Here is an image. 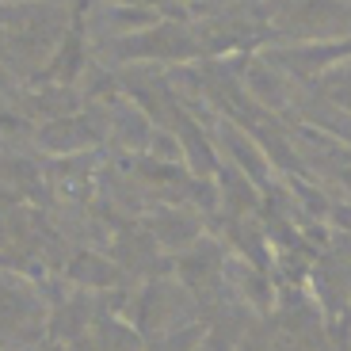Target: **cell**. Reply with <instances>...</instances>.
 Wrapping results in <instances>:
<instances>
[{
    "mask_svg": "<svg viewBox=\"0 0 351 351\" xmlns=\"http://www.w3.org/2000/svg\"><path fill=\"white\" fill-rule=\"evenodd\" d=\"M199 50L202 46L184 27H149V31H138V35L111 43V53L123 58V62H138V58L141 62H187Z\"/></svg>",
    "mask_w": 351,
    "mask_h": 351,
    "instance_id": "6da1fadb",
    "label": "cell"
},
{
    "mask_svg": "<svg viewBox=\"0 0 351 351\" xmlns=\"http://www.w3.org/2000/svg\"><path fill=\"white\" fill-rule=\"evenodd\" d=\"M226 267H229V252L221 248V241L202 237V241H195L187 252L176 256V282H180L195 302H202L221 287Z\"/></svg>",
    "mask_w": 351,
    "mask_h": 351,
    "instance_id": "7a4b0ae2",
    "label": "cell"
},
{
    "mask_svg": "<svg viewBox=\"0 0 351 351\" xmlns=\"http://www.w3.org/2000/svg\"><path fill=\"white\" fill-rule=\"evenodd\" d=\"M351 53V38H328V43H294V46H279V50H267L263 58L275 65V69L298 73V77H317L325 73L328 65L343 62Z\"/></svg>",
    "mask_w": 351,
    "mask_h": 351,
    "instance_id": "3957f363",
    "label": "cell"
},
{
    "mask_svg": "<svg viewBox=\"0 0 351 351\" xmlns=\"http://www.w3.org/2000/svg\"><path fill=\"white\" fill-rule=\"evenodd\" d=\"M114 263L123 267V275H138V279H160V245L145 226H123L114 233Z\"/></svg>",
    "mask_w": 351,
    "mask_h": 351,
    "instance_id": "277c9868",
    "label": "cell"
},
{
    "mask_svg": "<svg viewBox=\"0 0 351 351\" xmlns=\"http://www.w3.org/2000/svg\"><path fill=\"white\" fill-rule=\"evenodd\" d=\"M145 229L153 233V241L160 248H168L176 256L187 252L195 241H202V218H199V210H187V206H160L145 221Z\"/></svg>",
    "mask_w": 351,
    "mask_h": 351,
    "instance_id": "5b68a950",
    "label": "cell"
},
{
    "mask_svg": "<svg viewBox=\"0 0 351 351\" xmlns=\"http://www.w3.org/2000/svg\"><path fill=\"white\" fill-rule=\"evenodd\" d=\"M172 130H176V141H180V149H184V160L191 165V172L199 176H210L218 172V149L210 145V138L202 134V126L195 123L191 114L184 111V107H176V119H172Z\"/></svg>",
    "mask_w": 351,
    "mask_h": 351,
    "instance_id": "8992f818",
    "label": "cell"
},
{
    "mask_svg": "<svg viewBox=\"0 0 351 351\" xmlns=\"http://www.w3.org/2000/svg\"><path fill=\"white\" fill-rule=\"evenodd\" d=\"M84 62H88V50H84V23H80V12H77V19L65 27L62 46L53 50L50 65L43 69V80H53V84L69 88L73 80L84 73Z\"/></svg>",
    "mask_w": 351,
    "mask_h": 351,
    "instance_id": "52a82bcc",
    "label": "cell"
},
{
    "mask_svg": "<svg viewBox=\"0 0 351 351\" xmlns=\"http://www.w3.org/2000/svg\"><path fill=\"white\" fill-rule=\"evenodd\" d=\"M218 141H221V149L233 157V168H241L256 187L267 184V157L260 153V141L248 138L241 126H229V123H218Z\"/></svg>",
    "mask_w": 351,
    "mask_h": 351,
    "instance_id": "ba28073f",
    "label": "cell"
},
{
    "mask_svg": "<svg viewBox=\"0 0 351 351\" xmlns=\"http://www.w3.org/2000/svg\"><path fill=\"white\" fill-rule=\"evenodd\" d=\"M96 141H99L96 126H88L84 119H77V114H69V119H53V123H46L43 130H38V145L50 149V153H62V157L88 149V145H96Z\"/></svg>",
    "mask_w": 351,
    "mask_h": 351,
    "instance_id": "9c48e42d",
    "label": "cell"
},
{
    "mask_svg": "<svg viewBox=\"0 0 351 351\" xmlns=\"http://www.w3.org/2000/svg\"><path fill=\"white\" fill-rule=\"evenodd\" d=\"M69 279L73 282H84V287H96V290H107L123 279V267L111 260H104L99 252H77V260L69 263Z\"/></svg>",
    "mask_w": 351,
    "mask_h": 351,
    "instance_id": "30bf717a",
    "label": "cell"
},
{
    "mask_svg": "<svg viewBox=\"0 0 351 351\" xmlns=\"http://www.w3.org/2000/svg\"><path fill=\"white\" fill-rule=\"evenodd\" d=\"M245 88L260 99L263 107H271V111H279V107L287 104V96H282V77H279V69H275L267 58L245 65Z\"/></svg>",
    "mask_w": 351,
    "mask_h": 351,
    "instance_id": "8fae6325",
    "label": "cell"
}]
</instances>
